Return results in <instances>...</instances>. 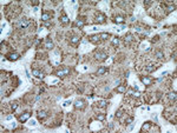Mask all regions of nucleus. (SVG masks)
Instances as JSON below:
<instances>
[{
	"label": "nucleus",
	"instance_id": "nucleus-1",
	"mask_svg": "<svg viewBox=\"0 0 177 133\" xmlns=\"http://www.w3.org/2000/svg\"><path fill=\"white\" fill-rule=\"evenodd\" d=\"M53 15H54V13H53L52 11H44L43 14H41V20H43L44 22H46V21L52 19Z\"/></svg>",
	"mask_w": 177,
	"mask_h": 133
},
{
	"label": "nucleus",
	"instance_id": "nucleus-2",
	"mask_svg": "<svg viewBox=\"0 0 177 133\" xmlns=\"http://www.w3.org/2000/svg\"><path fill=\"white\" fill-rule=\"evenodd\" d=\"M95 58L97 60H106L107 59V53L104 52V51H98L95 53Z\"/></svg>",
	"mask_w": 177,
	"mask_h": 133
},
{
	"label": "nucleus",
	"instance_id": "nucleus-3",
	"mask_svg": "<svg viewBox=\"0 0 177 133\" xmlns=\"http://www.w3.org/2000/svg\"><path fill=\"white\" fill-rule=\"evenodd\" d=\"M85 105H86V102L83 99H77L75 101V108H77V110H83L85 107Z\"/></svg>",
	"mask_w": 177,
	"mask_h": 133
},
{
	"label": "nucleus",
	"instance_id": "nucleus-4",
	"mask_svg": "<svg viewBox=\"0 0 177 133\" xmlns=\"http://www.w3.org/2000/svg\"><path fill=\"white\" fill-rule=\"evenodd\" d=\"M95 20H96V22H98V24H104L105 22V15L102 13V12H98V13H96V17H95Z\"/></svg>",
	"mask_w": 177,
	"mask_h": 133
},
{
	"label": "nucleus",
	"instance_id": "nucleus-5",
	"mask_svg": "<svg viewBox=\"0 0 177 133\" xmlns=\"http://www.w3.org/2000/svg\"><path fill=\"white\" fill-rule=\"evenodd\" d=\"M6 58H7L8 60H11V61H16V60H18L20 58V56L18 52H10V53L6 56Z\"/></svg>",
	"mask_w": 177,
	"mask_h": 133
},
{
	"label": "nucleus",
	"instance_id": "nucleus-6",
	"mask_svg": "<svg viewBox=\"0 0 177 133\" xmlns=\"http://www.w3.org/2000/svg\"><path fill=\"white\" fill-rule=\"evenodd\" d=\"M70 72H71V70H70L69 67H64V68H61V70L57 71L56 74H57L58 77H64V76H66V74H69Z\"/></svg>",
	"mask_w": 177,
	"mask_h": 133
},
{
	"label": "nucleus",
	"instance_id": "nucleus-7",
	"mask_svg": "<svg viewBox=\"0 0 177 133\" xmlns=\"http://www.w3.org/2000/svg\"><path fill=\"white\" fill-rule=\"evenodd\" d=\"M30 118H31V112H25V113L21 114L18 119H19L20 123H25V121H27Z\"/></svg>",
	"mask_w": 177,
	"mask_h": 133
},
{
	"label": "nucleus",
	"instance_id": "nucleus-8",
	"mask_svg": "<svg viewBox=\"0 0 177 133\" xmlns=\"http://www.w3.org/2000/svg\"><path fill=\"white\" fill-rule=\"evenodd\" d=\"M85 22H86V21H85L84 18H77V20L75 21V26H76V27H79V28H81V27L85 25Z\"/></svg>",
	"mask_w": 177,
	"mask_h": 133
},
{
	"label": "nucleus",
	"instance_id": "nucleus-9",
	"mask_svg": "<svg viewBox=\"0 0 177 133\" xmlns=\"http://www.w3.org/2000/svg\"><path fill=\"white\" fill-rule=\"evenodd\" d=\"M32 74L34 77H37V78H44L45 77V73L43 71H40V70H37V68H33L32 70Z\"/></svg>",
	"mask_w": 177,
	"mask_h": 133
},
{
	"label": "nucleus",
	"instance_id": "nucleus-10",
	"mask_svg": "<svg viewBox=\"0 0 177 133\" xmlns=\"http://www.w3.org/2000/svg\"><path fill=\"white\" fill-rule=\"evenodd\" d=\"M140 81L145 85V86H149L151 82H152V79L150 77H140Z\"/></svg>",
	"mask_w": 177,
	"mask_h": 133
},
{
	"label": "nucleus",
	"instance_id": "nucleus-11",
	"mask_svg": "<svg viewBox=\"0 0 177 133\" xmlns=\"http://www.w3.org/2000/svg\"><path fill=\"white\" fill-rule=\"evenodd\" d=\"M47 117H48V112H47V111H44V110L38 111V118H39L40 120H44V119H46Z\"/></svg>",
	"mask_w": 177,
	"mask_h": 133
},
{
	"label": "nucleus",
	"instance_id": "nucleus-12",
	"mask_svg": "<svg viewBox=\"0 0 177 133\" xmlns=\"http://www.w3.org/2000/svg\"><path fill=\"white\" fill-rule=\"evenodd\" d=\"M69 40H70V44L71 45H77L79 41H80V37H78V36H71Z\"/></svg>",
	"mask_w": 177,
	"mask_h": 133
},
{
	"label": "nucleus",
	"instance_id": "nucleus-13",
	"mask_svg": "<svg viewBox=\"0 0 177 133\" xmlns=\"http://www.w3.org/2000/svg\"><path fill=\"white\" fill-rule=\"evenodd\" d=\"M134 40H135V37H134V34H131V33H128V34L125 36V44H126V45L131 44V42H132Z\"/></svg>",
	"mask_w": 177,
	"mask_h": 133
},
{
	"label": "nucleus",
	"instance_id": "nucleus-14",
	"mask_svg": "<svg viewBox=\"0 0 177 133\" xmlns=\"http://www.w3.org/2000/svg\"><path fill=\"white\" fill-rule=\"evenodd\" d=\"M60 22H61V24H63V25H67V24H69V22H70V19H69V17H67V15H66V14H65V13H63V14H61V17H60Z\"/></svg>",
	"mask_w": 177,
	"mask_h": 133
},
{
	"label": "nucleus",
	"instance_id": "nucleus-15",
	"mask_svg": "<svg viewBox=\"0 0 177 133\" xmlns=\"http://www.w3.org/2000/svg\"><path fill=\"white\" fill-rule=\"evenodd\" d=\"M89 40H90L91 42H93V44H97L99 40H100V38H99L98 34H93V36H90V37H89Z\"/></svg>",
	"mask_w": 177,
	"mask_h": 133
},
{
	"label": "nucleus",
	"instance_id": "nucleus-16",
	"mask_svg": "<svg viewBox=\"0 0 177 133\" xmlns=\"http://www.w3.org/2000/svg\"><path fill=\"white\" fill-rule=\"evenodd\" d=\"M28 25H30V21H28L27 19H22V20H20L19 26L21 27V28H22V30H24V28H26V27H27Z\"/></svg>",
	"mask_w": 177,
	"mask_h": 133
},
{
	"label": "nucleus",
	"instance_id": "nucleus-17",
	"mask_svg": "<svg viewBox=\"0 0 177 133\" xmlns=\"http://www.w3.org/2000/svg\"><path fill=\"white\" fill-rule=\"evenodd\" d=\"M163 7H165L166 8V13H171V12H174L175 10H176V6L175 5H169V6H165V5H163Z\"/></svg>",
	"mask_w": 177,
	"mask_h": 133
},
{
	"label": "nucleus",
	"instance_id": "nucleus-18",
	"mask_svg": "<svg viewBox=\"0 0 177 133\" xmlns=\"http://www.w3.org/2000/svg\"><path fill=\"white\" fill-rule=\"evenodd\" d=\"M155 57L157 59H163L164 58V53L162 52V50H156L155 51Z\"/></svg>",
	"mask_w": 177,
	"mask_h": 133
},
{
	"label": "nucleus",
	"instance_id": "nucleus-19",
	"mask_svg": "<svg viewBox=\"0 0 177 133\" xmlns=\"http://www.w3.org/2000/svg\"><path fill=\"white\" fill-rule=\"evenodd\" d=\"M151 121H146V123H144L143 124V126H142V131H148L150 127H151Z\"/></svg>",
	"mask_w": 177,
	"mask_h": 133
},
{
	"label": "nucleus",
	"instance_id": "nucleus-20",
	"mask_svg": "<svg viewBox=\"0 0 177 133\" xmlns=\"http://www.w3.org/2000/svg\"><path fill=\"white\" fill-rule=\"evenodd\" d=\"M107 71V67H105V66H100L98 70H97V74H99V76H103L105 72Z\"/></svg>",
	"mask_w": 177,
	"mask_h": 133
},
{
	"label": "nucleus",
	"instance_id": "nucleus-21",
	"mask_svg": "<svg viewBox=\"0 0 177 133\" xmlns=\"http://www.w3.org/2000/svg\"><path fill=\"white\" fill-rule=\"evenodd\" d=\"M124 21H125V19L123 15H116L115 17V22H117V24H124Z\"/></svg>",
	"mask_w": 177,
	"mask_h": 133
},
{
	"label": "nucleus",
	"instance_id": "nucleus-22",
	"mask_svg": "<svg viewBox=\"0 0 177 133\" xmlns=\"http://www.w3.org/2000/svg\"><path fill=\"white\" fill-rule=\"evenodd\" d=\"M45 47H46L47 50H52V48H53V42H52L51 39H46V45H45Z\"/></svg>",
	"mask_w": 177,
	"mask_h": 133
},
{
	"label": "nucleus",
	"instance_id": "nucleus-23",
	"mask_svg": "<svg viewBox=\"0 0 177 133\" xmlns=\"http://www.w3.org/2000/svg\"><path fill=\"white\" fill-rule=\"evenodd\" d=\"M110 37H111V36H110V33H106V32H104V33H100V34H99L100 40H107Z\"/></svg>",
	"mask_w": 177,
	"mask_h": 133
},
{
	"label": "nucleus",
	"instance_id": "nucleus-24",
	"mask_svg": "<svg viewBox=\"0 0 177 133\" xmlns=\"http://www.w3.org/2000/svg\"><path fill=\"white\" fill-rule=\"evenodd\" d=\"M155 70H156V66H155V65H148V66L145 67V71L149 72V73H150V72H154Z\"/></svg>",
	"mask_w": 177,
	"mask_h": 133
},
{
	"label": "nucleus",
	"instance_id": "nucleus-25",
	"mask_svg": "<svg viewBox=\"0 0 177 133\" xmlns=\"http://www.w3.org/2000/svg\"><path fill=\"white\" fill-rule=\"evenodd\" d=\"M116 91H117L118 93H123V92H125V91H126V86H125V85L118 86L117 88H116Z\"/></svg>",
	"mask_w": 177,
	"mask_h": 133
},
{
	"label": "nucleus",
	"instance_id": "nucleus-26",
	"mask_svg": "<svg viewBox=\"0 0 177 133\" xmlns=\"http://www.w3.org/2000/svg\"><path fill=\"white\" fill-rule=\"evenodd\" d=\"M97 105H98L99 107H105V106L109 105V101H106V100H99Z\"/></svg>",
	"mask_w": 177,
	"mask_h": 133
},
{
	"label": "nucleus",
	"instance_id": "nucleus-27",
	"mask_svg": "<svg viewBox=\"0 0 177 133\" xmlns=\"http://www.w3.org/2000/svg\"><path fill=\"white\" fill-rule=\"evenodd\" d=\"M168 98H169V99H170V100H174V101H175V100H176V92H175V91H174V92H170V93H169V94H168Z\"/></svg>",
	"mask_w": 177,
	"mask_h": 133
},
{
	"label": "nucleus",
	"instance_id": "nucleus-28",
	"mask_svg": "<svg viewBox=\"0 0 177 133\" xmlns=\"http://www.w3.org/2000/svg\"><path fill=\"white\" fill-rule=\"evenodd\" d=\"M111 44H112L113 46H118V45H119V38H118V37L112 38L111 39Z\"/></svg>",
	"mask_w": 177,
	"mask_h": 133
},
{
	"label": "nucleus",
	"instance_id": "nucleus-29",
	"mask_svg": "<svg viewBox=\"0 0 177 133\" xmlns=\"http://www.w3.org/2000/svg\"><path fill=\"white\" fill-rule=\"evenodd\" d=\"M151 4H152V1H151V0H145V1H144V6H145L146 8H148Z\"/></svg>",
	"mask_w": 177,
	"mask_h": 133
},
{
	"label": "nucleus",
	"instance_id": "nucleus-30",
	"mask_svg": "<svg viewBox=\"0 0 177 133\" xmlns=\"http://www.w3.org/2000/svg\"><path fill=\"white\" fill-rule=\"evenodd\" d=\"M97 119H98L99 121H103V120L105 119V114H98V115H97Z\"/></svg>",
	"mask_w": 177,
	"mask_h": 133
},
{
	"label": "nucleus",
	"instance_id": "nucleus-31",
	"mask_svg": "<svg viewBox=\"0 0 177 133\" xmlns=\"http://www.w3.org/2000/svg\"><path fill=\"white\" fill-rule=\"evenodd\" d=\"M11 108H12L13 111L17 110V108H18V104H17V102H12V104H11Z\"/></svg>",
	"mask_w": 177,
	"mask_h": 133
},
{
	"label": "nucleus",
	"instance_id": "nucleus-32",
	"mask_svg": "<svg viewBox=\"0 0 177 133\" xmlns=\"http://www.w3.org/2000/svg\"><path fill=\"white\" fill-rule=\"evenodd\" d=\"M122 114H123V110H119L116 112V118H120L122 117Z\"/></svg>",
	"mask_w": 177,
	"mask_h": 133
},
{
	"label": "nucleus",
	"instance_id": "nucleus-33",
	"mask_svg": "<svg viewBox=\"0 0 177 133\" xmlns=\"http://www.w3.org/2000/svg\"><path fill=\"white\" fill-rule=\"evenodd\" d=\"M132 121H134V118H132V117H130V118H128V119L125 120V124H131Z\"/></svg>",
	"mask_w": 177,
	"mask_h": 133
},
{
	"label": "nucleus",
	"instance_id": "nucleus-34",
	"mask_svg": "<svg viewBox=\"0 0 177 133\" xmlns=\"http://www.w3.org/2000/svg\"><path fill=\"white\" fill-rule=\"evenodd\" d=\"M158 39H159V36H156V37H154V38L151 39V41L152 42H156V41H158Z\"/></svg>",
	"mask_w": 177,
	"mask_h": 133
},
{
	"label": "nucleus",
	"instance_id": "nucleus-35",
	"mask_svg": "<svg viewBox=\"0 0 177 133\" xmlns=\"http://www.w3.org/2000/svg\"><path fill=\"white\" fill-rule=\"evenodd\" d=\"M32 5H33V6H37V5H39V0H33V1H32Z\"/></svg>",
	"mask_w": 177,
	"mask_h": 133
},
{
	"label": "nucleus",
	"instance_id": "nucleus-36",
	"mask_svg": "<svg viewBox=\"0 0 177 133\" xmlns=\"http://www.w3.org/2000/svg\"><path fill=\"white\" fill-rule=\"evenodd\" d=\"M156 95H157V98L159 99V98L162 97V92H159V91H157V92H156Z\"/></svg>",
	"mask_w": 177,
	"mask_h": 133
},
{
	"label": "nucleus",
	"instance_id": "nucleus-37",
	"mask_svg": "<svg viewBox=\"0 0 177 133\" xmlns=\"http://www.w3.org/2000/svg\"><path fill=\"white\" fill-rule=\"evenodd\" d=\"M136 31H137V32H139V33H140V32H142V31H143V28H142V27H136Z\"/></svg>",
	"mask_w": 177,
	"mask_h": 133
},
{
	"label": "nucleus",
	"instance_id": "nucleus-38",
	"mask_svg": "<svg viewBox=\"0 0 177 133\" xmlns=\"http://www.w3.org/2000/svg\"><path fill=\"white\" fill-rule=\"evenodd\" d=\"M113 126H115V125H113V123H110V125H109V128H110V130H112V128H113Z\"/></svg>",
	"mask_w": 177,
	"mask_h": 133
},
{
	"label": "nucleus",
	"instance_id": "nucleus-39",
	"mask_svg": "<svg viewBox=\"0 0 177 133\" xmlns=\"http://www.w3.org/2000/svg\"><path fill=\"white\" fill-rule=\"evenodd\" d=\"M44 25H45V26H51V22L46 21V22H44Z\"/></svg>",
	"mask_w": 177,
	"mask_h": 133
},
{
	"label": "nucleus",
	"instance_id": "nucleus-40",
	"mask_svg": "<svg viewBox=\"0 0 177 133\" xmlns=\"http://www.w3.org/2000/svg\"><path fill=\"white\" fill-rule=\"evenodd\" d=\"M172 58H174V60H176V52H174V54H172Z\"/></svg>",
	"mask_w": 177,
	"mask_h": 133
}]
</instances>
